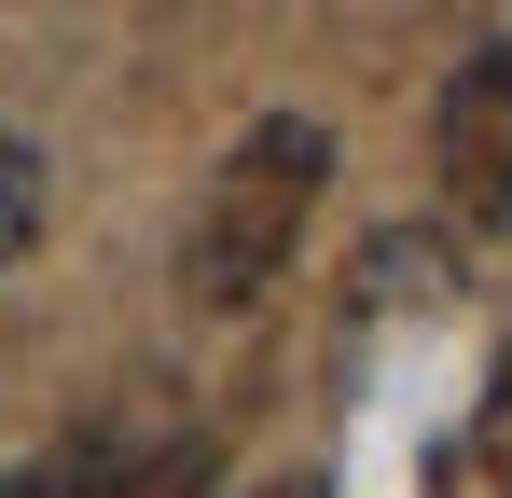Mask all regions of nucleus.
Listing matches in <instances>:
<instances>
[{
  "label": "nucleus",
  "instance_id": "obj_1",
  "mask_svg": "<svg viewBox=\"0 0 512 498\" xmlns=\"http://www.w3.org/2000/svg\"><path fill=\"white\" fill-rule=\"evenodd\" d=\"M319 180H333V139H319L305 111L250 125L236 153L208 166L194 222H180V305H194V319H250L263 291L291 277L305 222H319Z\"/></svg>",
  "mask_w": 512,
  "mask_h": 498
},
{
  "label": "nucleus",
  "instance_id": "obj_2",
  "mask_svg": "<svg viewBox=\"0 0 512 498\" xmlns=\"http://www.w3.org/2000/svg\"><path fill=\"white\" fill-rule=\"evenodd\" d=\"M194 485H208L194 415H97L70 443H42L28 471H0V498H194Z\"/></svg>",
  "mask_w": 512,
  "mask_h": 498
},
{
  "label": "nucleus",
  "instance_id": "obj_3",
  "mask_svg": "<svg viewBox=\"0 0 512 498\" xmlns=\"http://www.w3.org/2000/svg\"><path fill=\"white\" fill-rule=\"evenodd\" d=\"M429 166L457 222H512V56H471L429 111Z\"/></svg>",
  "mask_w": 512,
  "mask_h": 498
},
{
  "label": "nucleus",
  "instance_id": "obj_4",
  "mask_svg": "<svg viewBox=\"0 0 512 498\" xmlns=\"http://www.w3.org/2000/svg\"><path fill=\"white\" fill-rule=\"evenodd\" d=\"M443 498H512V374H499V402L471 415V443H457V471H443Z\"/></svg>",
  "mask_w": 512,
  "mask_h": 498
},
{
  "label": "nucleus",
  "instance_id": "obj_5",
  "mask_svg": "<svg viewBox=\"0 0 512 498\" xmlns=\"http://www.w3.org/2000/svg\"><path fill=\"white\" fill-rule=\"evenodd\" d=\"M28 236H42V153H28V139H0V277L28 263Z\"/></svg>",
  "mask_w": 512,
  "mask_h": 498
}]
</instances>
